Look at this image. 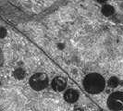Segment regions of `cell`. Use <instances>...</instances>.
Here are the masks:
<instances>
[{"label":"cell","mask_w":123,"mask_h":111,"mask_svg":"<svg viewBox=\"0 0 123 111\" xmlns=\"http://www.w3.org/2000/svg\"><path fill=\"white\" fill-rule=\"evenodd\" d=\"M82 85L84 90L89 93L96 94L100 93L105 87V80L104 77L99 73L87 74L82 80Z\"/></svg>","instance_id":"cell-1"},{"label":"cell","mask_w":123,"mask_h":111,"mask_svg":"<svg viewBox=\"0 0 123 111\" xmlns=\"http://www.w3.org/2000/svg\"><path fill=\"white\" fill-rule=\"evenodd\" d=\"M30 86L35 91H42L48 85V77L43 72L34 73L29 80Z\"/></svg>","instance_id":"cell-2"},{"label":"cell","mask_w":123,"mask_h":111,"mask_svg":"<svg viewBox=\"0 0 123 111\" xmlns=\"http://www.w3.org/2000/svg\"><path fill=\"white\" fill-rule=\"evenodd\" d=\"M107 106L111 110H123V92H112L107 98Z\"/></svg>","instance_id":"cell-3"},{"label":"cell","mask_w":123,"mask_h":111,"mask_svg":"<svg viewBox=\"0 0 123 111\" xmlns=\"http://www.w3.org/2000/svg\"><path fill=\"white\" fill-rule=\"evenodd\" d=\"M67 87V80L64 77L56 76L52 80V88L55 92H62Z\"/></svg>","instance_id":"cell-4"},{"label":"cell","mask_w":123,"mask_h":111,"mask_svg":"<svg viewBox=\"0 0 123 111\" xmlns=\"http://www.w3.org/2000/svg\"><path fill=\"white\" fill-rule=\"evenodd\" d=\"M64 100L68 103H75L79 99V92L74 89H68L64 92Z\"/></svg>","instance_id":"cell-5"},{"label":"cell","mask_w":123,"mask_h":111,"mask_svg":"<svg viewBox=\"0 0 123 111\" xmlns=\"http://www.w3.org/2000/svg\"><path fill=\"white\" fill-rule=\"evenodd\" d=\"M101 12L105 17H110L112 15H114L115 8H114V6H112L111 5H104L103 7H102V9H101Z\"/></svg>","instance_id":"cell-6"},{"label":"cell","mask_w":123,"mask_h":111,"mask_svg":"<svg viewBox=\"0 0 123 111\" xmlns=\"http://www.w3.org/2000/svg\"><path fill=\"white\" fill-rule=\"evenodd\" d=\"M107 83H108V86H110L111 88H115V87H117L118 85L119 80L116 77H111V78H109Z\"/></svg>","instance_id":"cell-7"},{"label":"cell","mask_w":123,"mask_h":111,"mask_svg":"<svg viewBox=\"0 0 123 111\" xmlns=\"http://www.w3.org/2000/svg\"><path fill=\"white\" fill-rule=\"evenodd\" d=\"M14 76L17 78V79H23L25 77V72L23 69L21 68H18L14 71Z\"/></svg>","instance_id":"cell-8"},{"label":"cell","mask_w":123,"mask_h":111,"mask_svg":"<svg viewBox=\"0 0 123 111\" xmlns=\"http://www.w3.org/2000/svg\"><path fill=\"white\" fill-rule=\"evenodd\" d=\"M97 2H99V3H105V1H107V0H96Z\"/></svg>","instance_id":"cell-9"}]
</instances>
